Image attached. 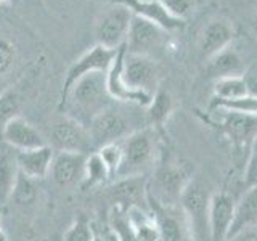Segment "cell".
<instances>
[{"label": "cell", "mask_w": 257, "mask_h": 241, "mask_svg": "<svg viewBox=\"0 0 257 241\" xmlns=\"http://www.w3.org/2000/svg\"><path fill=\"white\" fill-rule=\"evenodd\" d=\"M243 183L246 188H251L257 185V135L249 147L247 161L244 164V174H243Z\"/></svg>", "instance_id": "d6a6232c"}, {"label": "cell", "mask_w": 257, "mask_h": 241, "mask_svg": "<svg viewBox=\"0 0 257 241\" xmlns=\"http://www.w3.org/2000/svg\"><path fill=\"white\" fill-rule=\"evenodd\" d=\"M0 134H2V140L16 151L36 150L48 145L44 135L23 116L13 117L10 123L5 124Z\"/></svg>", "instance_id": "9a60e30c"}, {"label": "cell", "mask_w": 257, "mask_h": 241, "mask_svg": "<svg viewBox=\"0 0 257 241\" xmlns=\"http://www.w3.org/2000/svg\"><path fill=\"white\" fill-rule=\"evenodd\" d=\"M55 158V150L50 145L36 150L18 151V166L20 171L31 177L32 180H40L47 177L52 171V163Z\"/></svg>", "instance_id": "ac0fdd59"}, {"label": "cell", "mask_w": 257, "mask_h": 241, "mask_svg": "<svg viewBox=\"0 0 257 241\" xmlns=\"http://www.w3.org/2000/svg\"><path fill=\"white\" fill-rule=\"evenodd\" d=\"M21 98L16 90L7 88L0 93V131L8 124L13 117L21 116Z\"/></svg>", "instance_id": "83f0119b"}, {"label": "cell", "mask_w": 257, "mask_h": 241, "mask_svg": "<svg viewBox=\"0 0 257 241\" xmlns=\"http://www.w3.org/2000/svg\"><path fill=\"white\" fill-rule=\"evenodd\" d=\"M116 53H117V50H112V48H106V47L96 44L90 48V50H87L79 60L72 63L71 68L66 72V76H64V80H63L58 111L64 106L71 88L74 87L77 80L82 79L87 74H90V72H106L111 66L112 60L116 58Z\"/></svg>", "instance_id": "5b68a950"}, {"label": "cell", "mask_w": 257, "mask_h": 241, "mask_svg": "<svg viewBox=\"0 0 257 241\" xmlns=\"http://www.w3.org/2000/svg\"><path fill=\"white\" fill-rule=\"evenodd\" d=\"M15 204L18 206H29L37 199V187H36V180H32L31 177L24 175L20 171L18 180L15 183V188L10 198Z\"/></svg>", "instance_id": "4316f807"}, {"label": "cell", "mask_w": 257, "mask_h": 241, "mask_svg": "<svg viewBox=\"0 0 257 241\" xmlns=\"http://www.w3.org/2000/svg\"><path fill=\"white\" fill-rule=\"evenodd\" d=\"M120 147H122V164H120L117 179L147 175L158 158V131L150 126L135 131L120 142Z\"/></svg>", "instance_id": "7a4b0ae2"}, {"label": "cell", "mask_w": 257, "mask_h": 241, "mask_svg": "<svg viewBox=\"0 0 257 241\" xmlns=\"http://www.w3.org/2000/svg\"><path fill=\"white\" fill-rule=\"evenodd\" d=\"M109 100L112 98L106 88V72H90L71 88L60 112L87 127L96 114L109 108Z\"/></svg>", "instance_id": "6da1fadb"}, {"label": "cell", "mask_w": 257, "mask_h": 241, "mask_svg": "<svg viewBox=\"0 0 257 241\" xmlns=\"http://www.w3.org/2000/svg\"><path fill=\"white\" fill-rule=\"evenodd\" d=\"M125 215L135 238L139 241H161L158 223L148 207H128L125 211Z\"/></svg>", "instance_id": "44dd1931"}, {"label": "cell", "mask_w": 257, "mask_h": 241, "mask_svg": "<svg viewBox=\"0 0 257 241\" xmlns=\"http://www.w3.org/2000/svg\"><path fill=\"white\" fill-rule=\"evenodd\" d=\"M111 231L114 233L119 241H139L131 228L125 212L119 207H114L111 212Z\"/></svg>", "instance_id": "4dcf8cb0"}, {"label": "cell", "mask_w": 257, "mask_h": 241, "mask_svg": "<svg viewBox=\"0 0 257 241\" xmlns=\"http://www.w3.org/2000/svg\"><path fill=\"white\" fill-rule=\"evenodd\" d=\"M87 131L90 135L92 147L96 150L104 147V145L122 142L125 137L135 132L132 131L131 123L122 112L111 108H106L100 114H96L87 126Z\"/></svg>", "instance_id": "8992f818"}, {"label": "cell", "mask_w": 257, "mask_h": 241, "mask_svg": "<svg viewBox=\"0 0 257 241\" xmlns=\"http://www.w3.org/2000/svg\"><path fill=\"white\" fill-rule=\"evenodd\" d=\"M16 61H18V48L10 39L0 36V79L10 74Z\"/></svg>", "instance_id": "f546056e"}, {"label": "cell", "mask_w": 257, "mask_h": 241, "mask_svg": "<svg viewBox=\"0 0 257 241\" xmlns=\"http://www.w3.org/2000/svg\"><path fill=\"white\" fill-rule=\"evenodd\" d=\"M109 180H112V177L108 171L106 164L103 163L101 156L98 155V151L88 153L87 161H85V169H84V179L80 182V187L92 188L96 185H104Z\"/></svg>", "instance_id": "cb8c5ba5"}, {"label": "cell", "mask_w": 257, "mask_h": 241, "mask_svg": "<svg viewBox=\"0 0 257 241\" xmlns=\"http://www.w3.org/2000/svg\"><path fill=\"white\" fill-rule=\"evenodd\" d=\"M50 143L55 151L92 153V140L87 127L66 114L56 119L50 127Z\"/></svg>", "instance_id": "ba28073f"}, {"label": "cell", "mask_w": 257, "mask_h": 241, "mask_svg": "<svg viewBox=\"0 0 257 241\" xmlns=\"http://www.w3.org/2000/svg\"><path fill=\"white\" fill-rule=\"evenodd\" d=\"M148 177L132 175L120 177L111 185V198L114 201V207L122 209L125 212L128 207L140 206L148 207Z\"/></svg>", "instance_id": "4fadbf2b"}, {"label": "cell", "mask_w": 257, "mask_h": 241, "mask_svg": "<svg viewBox=\"0 0 257 241\" xmlns=\"http://www.w3.org/2000/svg\"><path fill=\"white\" fill-rule=\"evenodd\" d=\"M164 32L166 31L161 29L158 24L132 15V21L131 26H128L127 39H125L127 53L150 56L155 48H158L163 44Z\"/></svg>", "instance_id": "8fae6325"}, {"label": "cell", "mask_w": 257, "mask_h": 241, "mask_svg": "<svg viewBox=\"0 0 257 241\" xmlns=\"http://www.w3.org/2000/svg\"><path fill=\"white\" fill-rule=\"evenodd\" d=\"M191 179L193 171L188 164L175 163L159 166L148 180V195L164 206H179Z\"/></svg>", "instance_id": "277c9868"}, {"label": "cell", "mask_w": 257, "mask_h": 241, "mask_svg": "<svg viewBox=\"0 0 257 241\" xmlns=\"http://www.w3.org/2000/svg\"><path fill=\"white\" fill-rule=\"evenodd\" d=\"M111 5L112 7L108 8L96 21L95 37L98 45L117 50L120 45L125 44L128 26L132 21V12L124 5Z\"/></svg>", "instance_id": "52a82bcc"}, {"label": "cell", "mask_w": 257, "mask_h": 241, "mask_svg": "<svg viewBox=\"0 0 257 241\" xmlns=\"http://www.w3.org/2000/svg\"><path fill=\"white\" fill-rule=\"evenodd\" d=\"M108 241H119L117 238H116V235H114V233H109V236H108Z\"/></svg>", "instance_id": "74e56055"}, {"label": "cell", "mask_w": 257, "mask_h": 241, "mask_svg": "<svg viewBox=\"0 0 257 241\" xmlns=\"http://www.w3.org/2000/svg\"><path fill=\"white\" fill-rule=\"evenodd\" d=\"M159 2L167 8L169 13H172L174 16H177V18H180V20L187 18L193 5H195L193 0H159Z\"/></svg>", "instance_id": "836d02e7"}, {"label": "cell", "mask_w": 257, "mask_h": 241, "mask_svg": "<svg viewBox=\"0 0 257 241\" xmlns=\"http://www.w3.org/2000/svg\"><path fill=\"white\" fill-rule=\"evenodd\" d=\"M85 153H68V151H55V158L52 163V177L56 185L66 188L72 185H80L84 179V169L87 161Z\"/></svg>", "instance_id": "2e32d148"}, {"label": "cell", "mask_w": 257, "mask_h": 241, "mask_svg": "<svg viewBox=\"0 0 257 241\" xmlns=\"http://www.w3.org/2000/svg\"><path fill=\"white\" fill-rule=\"evenodd\" d=\"M244 80H246L249 95L257 96V64H255V66H252V68L246 69V72H244Z\"/></svg>", "instance_id": "e575fe53"}, {"label": "cell", "mask_w": 257, "mask_h": 241, "mask_svg": "<svg viewBox=\"0 0 257 241\" xmlns=\"http://www.w3.org/2000/svg\"><path fill=\"white\" fill-rule=\"evenodd\" d=\"M228 241H257V231H254V230H246L243 233H239V235L233 236Z\"/></svg>", "instance_id": "d590c367"}, {"label": "cell", "mask_w": 257, "mask_h": 241, "mask_svg": "<svg viewBox=\"0 0 257 241\" xmlns=\"http://www.w3.org/2000/svg\"><path fill=\"white\" fill-rule=\"evenodd\" d=\"M212 90H214V98L219 100H233L249 95L244 76H230V77L215 79Z\"/></svg>", "instance_id": "d4e9b609"}, {"label": "cell", "mask_w": 257, "mask_h": 241, "mask_svg": "<svg viewBox=\"0 0 257 241\" xmlns=\"http://www.w3.org/2000/svg\"><path fill=\"white\" fill-rule=\"evenodd\" d=\"M93 241H108V238H103V236H100V235H96V236L93 238Z\"/></svg>", "instance_id": "ab89813d"}, {"label": "cell", "mask_w": 257, "mask_h": 241, "mask_svg": "<svg viewBox=\"0 0 257 241\" xmlns=\"http://www.w3.org/2000/svg\"><path fill=\"white\" fill-rule=\"evenodd\" d=\"M18 175V151L2 140L0 142V206H4L12 198Z\"/></svg>", "instance_id": "d6986e66"}, {"label": "cell", "mask_w": 257, "mask_h": 241, "mask_svg": "<svg viewBox=\"0 0 257 241\" xmlns=\"http://www.w3.org/2000/svg\"><path fill=\"white\" fill-rule=\"evenodd\" d=\"M209 74L215 79L220 77H230V76H244L246 68L244 61L241 58V55L227 47L222 52L214 55L212 58H209Z\"/></svg>", "instance_id": "7402d4cb"}, {"label": "cell", "mask_w": 257, "mask_h": 241, "mask_svg": "<svg viewBox=\"0 0 257 241\" xmlns=\"http://www.w3.org/2000/svg\"><path fill=\"white\" fill-rule=\"evenodd\" d=\"M148 209L158 223L161 241H191L180 206H164L148 195Z\"/></svg>", "instance_id": "9c48e42d"}, {"label": "cell", "mask_w": 257, "mask_h": 241, "mask_svg": "<svg viewBox=\"0 0 257 241\" xmlns=\"http://www.w3.org/2000/svg\"><path fill=\"white\" fill-rule=\"evenodd\" d=\"M236 201L228 191H217L211 195L209 207V227H211V241H227L235 219Z\"/></svg>", "instance_id": "5bb4252c"}, {"label": "cell", "mask_w": 257, "mask_h": 241, "mask_svg": "<svg viewBox=\"0 0 257 241\" xmlns=\"http://www.w3.org/2000/svg\"><path fill=\"white\" fill-rule=\"evenodd\" d=\"M209 108L211 109H227V111H233V112H239V114H247V116L257 117V96L244 95V96H239V98H233V100L212 98Z\"/></svg>", "instance_id": "484cf974"}, {"label": "cell", "mask_w": 257, "mask_h": 241, "mask_svg": "<svg viewBox=\"0 0 257 241\" xmlns=\"http://www.w3.org/2000/svg\"><path fill=\"white\" fill-rule=\"evenodd\" d=\"M233 37H235V29L225 20H212L203 29V34L199 39V48L204 58H212L214 55L222 52L223 48L230 47Z\"/></svg>", "instance_id": "e0dca14e"}, {"label": "cell", "mask_w": 257, "mask_h": 241, "mask_svg": "<svg viewBox=\"0 0 257 241\" xmlns=\"http://www.w3.org/2000/svg\"><path fill=\"white\" fill-rule=\"evenodd\" d=\"M217 116V124L220 126L223 134L228 137L233 147L243 150L251 147L254 137L257 135V117L239 114L227 109H211Z\"/></svg>", "instance_id": "30bf717a"}, {"label": "cell", "mask_w": 257, "mask_h": 241, "mask_svg": "<svg viewBox=\"0 0 257 241\" xmlns=\"http://www.w3.org/2000/svg\"><path fill=\"white\" fill-rule=\"evenodd\" d=\"M252 26H254V31L257 32V12L254 15V20H252Z\"/></svg>", "instance_id": "f35d334b"}, {"label": "cell", "mask_w": 257, "mask_h": 241, "mask_svg": "<svg viewBox=\"0 0 257 241\" xmlns=\"http://www.w3.org/2000/svg\"><path fill=\"white\" fill-rule=\"evenodd\" d=\"M2 217H4V206H0V241H8L7 233L2 227Z\"/></svg>", "instance_id": "8d00e7d4"}, {"label": "cell", "mask_w": 257, "mask_h": 241, "mask_svg": "<svg viewBox=\"0 0 257 241\" xmlns=\"http://www.w3.org/2000/svg\"><path fill=\"white\" fill-rule=\"evenodd\" d=\"M257 223V185L246 188L235 207V219L228 233V239L239 235L246 230H251ZM227 239V241H228Z\"/></svg>", "instance_id": "ffe728a7"}, {"label": "cell", "mask_w": 257, "mask_h": 241, "mask_svg": "<svg viewBox=\"0 0 257 241\" xmlns=\"http://www.w3.org/2000/svg\"><path fill=\"white\" fill-rule=\"evenodd\" d=\"M180 209L187 219L191 241H211L209 227V207L211 193L199 179L193 177L180 198Z\"/></svg>", "instance_id": "3957f363"}, {"label": "cell", "mask_w": 257, "mask_h": 241, "mask_svg": "<svg viewBox=\"0 0 257 241\" xmlns=\"http://www.w3.org/2000/svg\"><path fill=\"white\" fill-rule=\"evenodd\" d=\"M100 2L124 5L132 12V15L158 24L166 32L179 31L185 28V20H180L172 13H169L167 8L159 0H100Z\"/></svg>", "instance_id": "7c38bea8"}, {"label": "cell", "mask_w": 257, "mask_h": 241, "mask_svg": "<svg viewBox=\"0 0 257 241\" xmlns=\"http://www.w3.org/2000/svg\"><path fill=\"white\" fill-rule=\"evenodd\" d=\"M96 233L92 227V223H88L85 217L74 220V223L66 230L63 236V241H93Z\"/></svg>", "instance_id": "1f68e13d"}, {"label": "cell", "mask_w": 257, "mask_h": 241, "mask_svg": "<svg viewBox=\"0 0 257 241\" xmlns=\"http://www.w3.org/2000/svg\"><path fill=\"white\" fill-rule=\"evenodd\" d=\"M172 109H174L172 95L166 90L158 88L155 95H153L150 104L147 106V117H148L150 127H155L156 131L163 127L166 124L167 117L171 116Z\"/></svg>", "instance_id": "603a6c76"}, {"label": "cell", "mask_w": 257, "mask_h": 241, "mask_svg": "<svg viewBox=\"0 0 257 241\" xmlns=\"http://www.w3.org/2000/svg\"><path fill=\"white\" fill-rule=\"evenodd\" d=\"M13 2H16V0H0V5L2 4H13Z\"/></svg>", "instance_id": "60d3db41"}, {"label": "cell", "mask_w": 257, "mask_h": 241, "mask_svg": "<svg viewBox=\"0 0 257 241\" xmlns=\"http://www.w3.org/2000/svg\"><path fill=\"white\" fill-rule=\"evenodd\" d=\"M95 151H98V155L101 156L103 163L106 164V167H108L112 180H116L117 174H119V169H120V164H122V147H120V142L119 143L104 145V147L95 150Z\"/></svg>", "instance_id": "f1b7e54d"}]
</instances>
